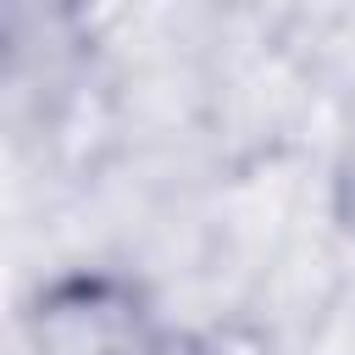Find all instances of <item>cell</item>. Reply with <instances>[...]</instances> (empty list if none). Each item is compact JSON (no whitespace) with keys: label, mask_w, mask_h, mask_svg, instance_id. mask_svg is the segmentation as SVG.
Listing matches in <instances>:
<instances>
[{"label":"cell","mask_w":355,"mask_h":355,"mask_svg":"<svg viewBox=\"0 0 355 355\" xmlns=\"http://www.w3.org/2000/svg\"><path fill=\"white\" fill-rule=\"evenodd\" d=\"M183 355H272L255 333H244V327H211L205 338H194Z\"/></svg>","instance_id":"cell-2"},{"label":"cell","mask_w":355,"mask_h":355,"mask_svg":"<svg viewBox=\"0 0 355 355\" xmlns=\"http://www.w3.org/2000/svg\"><path fill=\"white\" fill-rule=\"evenodd\" d=\"M22 338L28 355H178L150 300L111 272H78L39 288Z\"/></svg>","instance_id":"cell-1"},{"label":"cell","mask_w":355,"mask_h":355,"mask_svg":"<svg viewBox=\"0 0 355 355\" xmlns=\"http://www.w3.org/2000/svg\"><path fill=\"white\" fill-rule=\"evenodd\" d=\"M333 211H338V227L355 239V133L338 155V178H333Z\"/></svg>","instance_id":"cell-3"}]
</instances>
